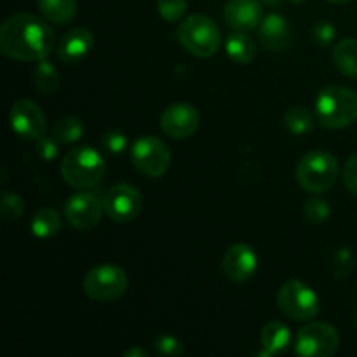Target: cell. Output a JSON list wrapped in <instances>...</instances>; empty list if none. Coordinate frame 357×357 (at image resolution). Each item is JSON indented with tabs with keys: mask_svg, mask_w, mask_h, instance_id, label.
Here are the masks:
<instances>
[{
	"mask_svg": "<svg viewBox=\"0 0 357 357\" xmlns=\"http://www.w3.org/2000/svg\"><path fill=\"white\" fill-rule=\"evenodd\" d=\"M223 21L236 31H251L264 21L260 0H229L223 7Z\"/></svg>",
	"mask_w": 357,
	"mask_h": 357,
	"instance_id": "15",
	"label": "cell"
},
{
	"mask_svg": "<svg viewBox=\"0 0 357 357\" xmlns=\"http://www.w3.org/2000/svg\"><path fill=\"white\" fill-rule=\"evenodd\" d=\"M157 9L162 20L176 23L187 10V0H157Z\"/></svg>",
	"mask_w": 357,
	"mask_h": 357,
	"instance_id": "28",
	"label": "cell"
},
{
	"mask_svg": "<svg viewBox=\"0 0 357 357\" xmlns=\"http://www.w3.org/2000/svg\"><path fill=\"white\" fill-rule=\"evenodd\" d=\"M56 37L45 21L30 13H16L0 26V52L16 61H42L54 51Z\"/></svg>",
	"mask_w": 357,
	"mask_h": 357,
	"instance_id": "1",
	"label": "cell"
},
{
	"mask_svg": "<svg viewBox=\"0 0 357 357\" xmlns=\"http://www.w3.org/2000/svg\"><path fill=\"white\" fill-rule=\"evenodd\" d=\"M101 146L110 153H122L128 149V138L121 131H107L101 136Z\"/></svg>",
	"mask_w": 357,
	"mask_h": 357,
	"instance_id": "32",
	"label": "cell"
},
{
	"mask_svg": "<svg viewBox=\"0 0 357 357\" xmlns=\"http://www.w3.org/2000/svg\"><path fill=\"white\" fill-rule=\"evenodd\" d=\"M338 178V160L326 150H312L300 159L296 166V181L310 194L330 190Z\"/></svg>",
	"mask_w": 357,
	"mask_h": 357,
	"instance_id": "5",
	"label": "cell"
},
{
	"mask_svg": "<svg viewBox=\"0 0 357 357\" xmlns=\"http://www.w3.org/2000/svg\"><path fill=\"white\" fill-rule=\"evenodd\" d=\"M103 211L105 206L100 197L86 190L73 194L65 204V216L70 225L75 227L77 230H84V232L100 225Z\"/></svg>",
	"mask_w": 357,
	"mask_h": 357,
	"instance_id": "11",
	"label": "cell"
},
{
	"mask_svg": "<svg viewBox=\"0 0 357 357\" xmlns=\"http://www.w3.org/2000/svg\"><path fill=\"white\" fill-rule=\"evenodd\" d=\"M201 124L199 112L188 103H173L160 115V129L173 139H185L195 135Z\"/></svg>",
	"mask_w": 357,
	"mask_h": 357,
	"instance_id": "13",
	"label": "cell"
},
{
	"mask_svg": "<svg viewBox=\"0 0 357 357\" xmlns=\"http://www.w3.org/2000/svg\"><path fill=\"white\" fill-rule=\"evenodd\" d=\"M124 356L126 357H146V352L143 351V349L132 347V349H129V351H126Z\"/></svg>",
	"mask_w": 357,
	"mask_h": 357,
	"instance_id": "35",
	"label": "cell"
},
{
	"mask_svg": "<svg viewBox=\"0 0 357 357\" xmlns=\"http://www.w3.org/2000/svg\"><path fill=\"white\" fill-rule=\"evenodd\" d=\"M94 47V35L89 28L77 26L72 28L70 31H66L61 37V40L58 42V58L61 59L66 65H73V63H79L80 59L86 58Z\"/></svg>",
	"mask_w": 357,
	"mask_h": 357,
	"instance_id": "16",
	"label": "cell"
},
{
	"mask_svg": "<svg viewBox=\"0 0 357 357\" xmlns=\"http://www.w3.org/2000/svg\"><path fill=\"white\" fill-rule=\"evenodd\" d=\"M33 84L38 93L51 96L59 89V72L51 61L42 59L33 72Z\"/></svg>",
	"mask_w": 357,
	"mask_h": 357,
	"instance_id": "24",
	"label": "cell"
},
{
	"mask_svg": "<svg viewBox=\"0 0 357 357\" xmlns=\"http://www.w3.org/2000/svg\"><path fill=\"white\" fill-rule=\"evenodd\" d=\"M335 35H337V28H335L333 24L326 20L316 21V24L312 26L314 42L319 45H323V47H326V45H330L331 42L335 40Z\"/></svg>",
	"mask_w": 357,
	"mask_h": 357,
	"instance_id": "31",
	"label": "cell"
},
{
	"mask_svg": "<svg viewBox=\"0 0 357 357\" xmlns=\"http://www.w3.org/2000/svg\"><path fill=\"white\" fill-rule=\"evenodd\" d=\"M129 284L128 274L117 265H98L91 268L82 281L84 293L94 302H114L121 298Z\"/></svg>",
	"mask_w": 357,
	"mask_h": 357,
	"instance_id": "7",
	"label": "cell"
},
{
	"mask_svg": "<svg viewBox=\"0 0 357 357\" xmlns=\"http://www.w3.org/2000/svg\"><path fill=\"white\" fill-rule=\"evenodd\" d=\"M176 35L185 51L197 58H211L222 45L220 28L204 14H192L185 17L178 26Z\"/></svg>",
	"mask_w": 357,
	"mask_h": 357,
	"instance_id": "4",
	"label": "cell"
},
{
	"mask_svg": "<svg viewBox=\"0 0 357 357\" xmlns=\"http://www.w3.org/2000/svg\"><path fill=\"white\" fill-rule=\"evenodd\" d=\"M84 131H86V128H84V124L80 119L63 117L56 122L54 129H52V136H54L59 143H65V145H68V143L79 142V139L82 138Z\"/></svg>",
	"mask_w": 357,
	"mask_h": 357,
	"instance_id": "25",
	"label": "cell"
},
{
	"mask_svg": "<svg viewBox=\"0 0 357 357\" xmlns=\"http://www.w3.org/2000/svg\"><path fill=\"white\" fill-rule=\"evenodd\" d=\"M9 122L13 131L23 139H38L45 132V115L31 100H17L10 107Z\"/></svg>",
	"mask_w": 357,
	"mask_h": 357,
	"instance_id": "12",
	"label": "cell"
},
{
	"mask_svg": "<svg viewBox=\"0 0 357 357\" xmlns=\"http://www.w3.org/2000/svg\"><path fill=\"white\" fill-rule=\"evenodd\" d=\"M330 204L328 201L321 197H312L305 202L303 206V216L309 223H314V225H319V223H324L328 218H330Z\"/></svg>",
	"mask_w": 357,
	"mask_h": 357,
	"instance_id": "27",
	"label": "cell"
},
{
	"mask_svg": "<svg viewBox=\"0 0 357 357\" xmlns=\"http://www.w3.org/2000/svg\"><path fill=\"white\" fill-rule=\"evenodd\" d=\"M288 2H291V3H302V2H305V0H288Z\"/></svg>",
	"mask_w": 357,
	"mask_h": 357,
	"instance_id": "38",
	"label": "cell"
},
{
	"mask_svg": "<svg viewBox=\"0 0 357 357\" xmlns=\"http://www.w3.org/2000/svg\"><path fill=\"white\" fill-rule=\"evenodd\" d=\"M107 164L93 146H75L61 160V176L77 190L93 188L103 180Z\"/></svg>",
	"mask_w": 357,
	"mask_h": 357,
	"instance_id": "3",
	"label": "cell"
},
{
	"mask_svg": "<svg viewBox=\"0 0 357 357\" xmlns=\"http://www.w3.org/2000/svg\"><path fill=\"white\" fill-rule=\"evenodd\" d=\"M223 272L232 282H244L255 275L258 268V257L250 244H232L223 255Z\"/></svg>",
	"mask_w": 357,
	"mask_h": 357,
	"instance_id": "14",
	"label": "cell"
},
{
	"mask_svg": "<svg viewBox=\"0 0 357 357\" xmlns=\"http://www.w3.org/2000/svg\"><path fill=\"white\" fill-rule=\"evenodd\" d=\"M35 152H37V155L40 157V159L47 160V162H51V160H54L56 157H58L59 153V146H58V139L54 138V136H40L38 139H35Z\"/></svg>",
	"mask_w": 357,
	"mask_h": 357,
	"instance_id": "30",
	"label": "cell"
},
{
	"mask_svg": "<svg viewBox=\"0 0 357 357\" xmlns=\"http://www.w3.org/2000/svg\"><path fill=\"white\" fill-rule=\"evenodd\" d=\"M335 66L344 75L357 79V40L356 38H342L333 49Z\"/></svg>",
	"mask_w": 357,
	"mask_h": 357,
	"instance_id": "20",
	"label": "cell"
},
{
	"mask_svg": "<svg viewBox=\"0 0 357 357\" xmlns=\"http://www.w3.org/2000/svg\"><path fill=\"white\" fill-rule=\"evenodd\" d=\"M42 16L54 24H66L77 16V0H37Z\"/></svg>",
	"mask_w": 357,
	"mask_h": 357,
	"instance_id": "21",
	"label": "cell"
},
{
	"mask_svg": "<svg viewBox=\"0 0 357 357\" xmlns=\"http://www.w3.org/2000/svg\"><path fill=\"white\" fill-rule=\"evenodd\" d=\"M260 2L265 3V6H268V7H278L282 0H260Z\"/></svg>",
	"mask_w": 357,
	"mask_h": 357,
	"instance_id": "36",
	"label": "cell"
},
{
	"mask_svg": "<svg viewBox=\"0 0 357 357\" xmlns=\"http://www.w3.org/2000/svg\"><path fill=\"white\" fill-rule=\"evenodd\" d=\"M278 305L284 316L296 323L314 319L321 309L317 293L298 279H289L281 286L278 293Z\"/></svg>",
	"mask_w": 357,
	"mask_h": 357,
	"instance_id": "6",
	"label": "cell"
},
{
	"mask_svg": "<svg viewBox=\"0 0 357 357\" xmlns=\"http://www.w3.org/2000/svg\"><path fill=\"white\" fill-rule=\"evenodd\" d=\"M105 213L117 223H128L138 218L143 208V195L129 183H119L107 192L103 199Z\"/></svg>",
	"mask_w": 357,
	"mask_h": 357,
	"instance_id": "10",
	"label": "cell"
},
{
	"mask_svg": "<svg viewBox=\"0 0 357 357\" xmlns=\"http://www.w3.org/2000/svg\"><path fill=\"white\" fill-rule=\"evenodd\" d=\"M316 115L324 129H344L357 121V94L344 86H328L316 98Z\"/></svg>",
	"mask_w": 357,
	"mask_h": 357,
	"instance_id": "2",
	"label": "cell"
},
{
	"mask_svg": "<svg viewBox=\"0 0 357 357\" xmlns=\"http://www.w3.org/2000/svg\"><path fill=\"white\" fill-rule=\"evenodd\" d=\"M261 351L258 352L260 357H272L275 354H282L291 344V331L286 324L279 321H271L265 324L260 331Z\"/></svg>",
	"mask_w": 357,
	"mask_h": 357,
	"instance_id": "18",
	"label": "cell"
},
{
	"mask_svg": "<svg viewBox=\"0 0 357 357\" xmlns=\"http://www.w3.org/2000/svg\"><path fill=\"white\" fill-rule=\"evenodd\" d=\"M258 40L271 52L284 51L291 40V28L288 20L281 14H268L258 26Z\"/></svg>",
	"mask_w": 357,
	"mask_h": 357,
	"instance_id": "17",
	"label": "cell"
},
{
	"mask_svg": "<svg viewBox=\"0 0 357 357\" xmlns=\"http://www.w3.org/2000/svg\"><path fill=\"white\" fill-rule=\"evenodd\" d=\"M331 3H349V2H352V0H330Z\"/></svg>",
	"mask_w": 357,
	"mask_h": 357,
	"instance_id": "37",
	"label": "cell"
},
{
	"mask_svg": "<svg viewBox=\"0 0 357 357\" xmlns=\"http://www.w3.org/2000/svg\"><path fill=\"white\" fill-rule=\"evenodd\" d=\"M342 178H344L345 188H347L351 194L357 195V153L345 162Z\"/></svg>",
	"mask_w": 357,
	"mask_h": 357,
	"instance_id": "34",
	"label": "cell"
},
{
	"mask_svg": "<svg viewBox=\"0 0 357 357\" xmlns=\"http://www.w3.org/2000/svg\"><path fill=\"white\" fill-rule=\"evenodd\" d=\"M225 51L232 61L246 65L257 58V42L246 31H234L227 37Z\"/></svg>",
	"mask_w": 357,
	"mask_h": 357,
	"instance_id": "19",
	"label": "cell"
},
{
	"mask_svg": "<svg viewBox=\"0 0 357 357\" xmlns=\"http://www.w3.org/2000/svg\"><path fill=\"white\" fill-rule=\"evenodd\" d=\"M24 211V202L16 192H3L0 197V213L6 222H16Z\"/></svg>",
	"mask_w": 357,
	"mask_h": 357,
	"instance_id": "26",
	"label": "cell"
},
{
	"mask_svg": "<svg viewBox=\"0 0 357 357\" xmlns=\"http://www.w3.org/2000/svg\"><path fill=\"white\" fill-rule=\"evenodd\" d=\"M314 124H316L314 122V115L303 105H293V107H289L284 112V126L291 135H309V132H312Z\"/></svg>",
	"mask_w": 357,
	"mask_h": 357,
	"instance_id": "23",
	"label": "cell"
},
{
	"mask_svg": "<svg viewBox=\"0 0 357 357\" xmlns=\"http://www.w3.org/2000/svg\"><path fill=\"white\" fill-rule=\"evenodd\" d=\"M155 349L162 356H180L183 354V345L173 335H160L155 338Z\"/></svg>",
	"mask_w": 357,
	"mask_h": 357,
	"instance_id": "33",
	"label": "cell"
},
{
	"mask_svg": "<svg viewBox=\"0 0 357 357\" xmlns=\"http://www.w3.org/2000/svg\"><path fill=\"white\" fill-rule=\"evenodd\" d=\"M340 337L326 323H312L300 328L295 338V352L302 357H330L338 351Z\"/></svg>",
	"mask_w": 357,
	"mask_h": 357,
	"instance_id": "9",
	"label": "cell"
},
{
	"mask_svg": "<svg viewBox=\"0 0 357 357\" xmlns=\"http://www.w3.org/2000/svg\"><path fill=\"white\" fill-rule=\"evenodd\" d=\"M354 271V255L349 248H342L333 258V275L337 279H345Z\"/></svg>",
	"mask_w": 357,
	"mask_h": 357,
	"instance_id": "29",
	"label": "cell"
},
{
	"mask_svg": "<svg viewBox=\"0 0 357 357\" xmlns=\"http://www.w3.org/2000/svg\"><path fill=\"white\" fill-rule=\"evenodd\" d=\"M30 227L37 239H51L61 229V218L56 209L42 208L33 215Z\"/></svg>",
	"mask_w": 357,
	"mask_h": 357,
	"instance_id": "22",
	"label": "cell"
},
{
	"mask_svg": "<svg viewBox=\"0 0 357 357\" xmlns=\"http://www.w3.org/2000/svg\"><path fill=\"white\" fill-rule=\"evenodd\" d=\"M131 160L136 169L149 178H160L171 164V152L157 136H143L131 149Z\"/></svg>",
	"mask_w": 357,
	"mask_h": 357,
	"instance_id": "8",
	"label": "cell"
}]
</instances>
